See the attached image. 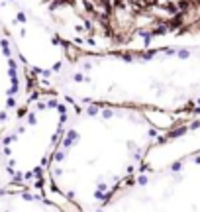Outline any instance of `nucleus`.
I'll list each match as a JSON object with an SVG mask.
<instances>
[{
  "instance_id": "nucleus-1",
  "label": "nucleus",
  "mask_w": 200,
  "mask_h": 212,
  "mask_svg": "<svg viewBox=\"0 0 200 212\" xmlns=\"http://www.w3.org/2000/svg\"><path fill=\"white\" fill-rule=\"evenodd\" d=\"M161 110H139L77 102L47 163L43 194L75 208H106L141 171L145 153L173 122L153 118Z\"/></svg>"
},
{
  "instance_id": "nucleus-2",
  "label": "nucleus",
  "mask_w": 200,
  "mask_h": 212,
  "mask_svg": "<svg viewBox=\"0 0 200 212\" xmlns=\"http://www.w3.org/2000/svg\"><path fill=\"white\" fill-rule=\"evenodd\" d=\"M39 90H53L77 102L139 110H200V47L153 51L81 53L43 77Z\"/></svg>"
},
{
  "instance_id": "nucleus-3",
  "label": "nucleus",
  "mask_w": 200,
  "mask_h": 212,
  "mask_svg": "<svg viewBox=\"0 0 200 212\" xmlns=\"http://www.w3.org/2000/svg\"><path fill=\"white\" fill-rule=\"evenodd\" d=\"M81 53L200 47V0H20Z\"/></svg>"
},
{
  "instance_id": "nucleus-4",
  "label": "nucleus",
  "mask_w": 200,
  "mask_h": 212,
  "mask_svg": "<svg viewBox=\"0 0 200 212\" xmlns=\"http://www.w3.org/2000/svg\"><path fill=\"white\" fill-rule=\"evenodd\" d=\"M71 100V98H69ZM75 100L53 90L33 94L0 134V173L4 194L43 193L47 163L53 155ZM45 197V194H43Z\"/></svg>"
},
{
  "instance_id": "nucleus-5",
  "label": "nucleus",
  "mask_w": 200,
  "mask_h": 212,
  "mask_svg": "<svg viewBox=\"0 0 200 212\" xmlns=\"http://www.w3.org/2000/svg\"><path fill=\"white\" fill-rule=\"evenodd\" d=\"M32 69L8 34L0 35V134L24 108L32 89Z\"/></svg>"
}]
</instances>
